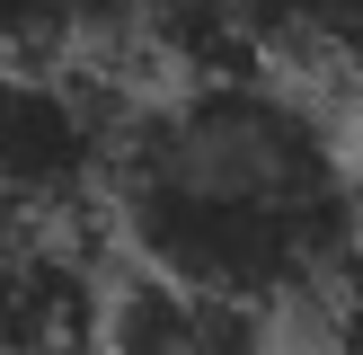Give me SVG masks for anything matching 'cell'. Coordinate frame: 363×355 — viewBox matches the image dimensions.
<instances>
[{"instance_id": "cell-4", "label": "cell", "mask_w": 363, "mask_h": 355, "mask_svg": "<svg viewBox=\"0 0 363 355\" xmlns=\"http://www.w3.org/2000/svg\"><path fill=\"white\" fill-rule=\"evenodd\" d=\"M133 36H142V53H160L186 80H230V71H266L275 62L257 0H142Z\"/></svg>"}, {"instance_id": "cell-2", "label": "cell", "mask_w": 363, "mask_h": 355, "mask_svg": "<svg viewBox=\"0 0 363 355\" xmlns=\"http://www.w3.org/2000/svg\"><path fill=\"white\" fill-rule=\"evenodd\" d=\"M142 98L106 62L71 53H0V204L80 222L116 178V142Z\"/></svg>"}, {"instance_id": "cell-1", "label": "cell", "mask_w": 363, "mask_h": 355, "mask_svg": "<svg viewBox=\"0 0 363 355\" xmlns=\"http://www.w3.org/2000/svg\"><path fill=\"white\" fill-rule=\"evenodd\" d=\"M124 248L195 293L311 302L354 258L363 195L328 116L293 80L230 71L142 98L106 178Z\"/></svg>"}, {"instance_id": "cell-6", "label": "cell", "mask_w": 363, "mask_h": 355, "mask_svg": "<svg viewBox=\"0 0 363 355\" xmlns=\"http://www.w3.org/2000/svg\"><path fill=\"white\" fill-rule=\"evenodd\" d=\"M142 0H0V53H80L133 27Z\"/></svg>"}, {"instance_id": "cell-7", "label": "cell", "mask_w": 363, "mask_h": 355, "mask_svg": "<svg viewBox=\"0 0 363 355\" xmlns=\"http://www.w3.org/2000/svg\"><path fill=\"white\" fill-rule=\"evenodd\" d=\"M311 302H319V329H328V337H346V346H363V248H354L346 266H337L328 284H319Z\"/></svg>"}, {"instance_id": "cell-5", "label": "cell", "mask_w": 363, "mask_h": 355, "mask_svg": "<svg viewBox=\"0 0 363 355\" xmlns=\"http://www.w3.org/2000/svg\"><path fill=\"white\" fill-rule=\"evenodd\" d=\"M266 45L301 71H354L363 80V0H257Z\"/></svg>"}, {"instance_id": "cell-8", "label": "cell", "mask_w": 363, "mask_h": 355, "mask_svg": "<svg viewBox=\"0 0 363 355\" xmlns=\"http://www.w3.org/2000/svg\"><path fill=\"white\" fill-rule=\"evenodd\" d=\"M354 195H363V133H354Z\"/></svg>"}, {"instance_id": "cell-3", "label": "cell", "mask_w": 363, "mask_h": 355, "mask_svg": "<svg viewBox=\"0 0 363 355\" xmlns=\"http://www.w3.org/2000/svg\"><path fill=\"white\" fill-rule=\"evenodd\" d=\"M106 275L89 266L80 222L0 204V346H98Z\"/></svg>"}]
</instances>
